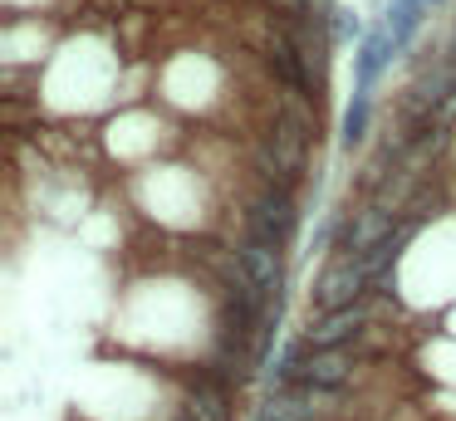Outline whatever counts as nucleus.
Instances as JSON below:
<instances>
[{
    "instance_id": "1",
    "label": "nucleus",
    "mask_w": 456,
    "mask_h": 421,
    "mask_svg": "<svg viewBox=\"0 0 456 421\" xmlns=\"http://www.w3.org/2000/svg\"><path fill=\"white\" fill-rule=\"evenodd\" d=\"M373 284V270H368L363 255L354 250H338L334 260L324 264V274L314 279V304L319 313H338V309H354L363 304V289Z\"/></svg>"
},
{
    "instance_id": "2",
    "label": "nucleus",
    "mask_w": 456,
    "mask_h": 421,
    "mask_svg": "<svg viewBox=\"0 0 456 421\" xmlns=\"http://www.w3.org/2000/svg\"><path fill=\"white\" fill-rule=\"evenodd\" d=\"M295 225H299V211H295V196L285 186H265L246 211V231L265 245H280V250L295 240Z\"/></svg>"
},
{
    "instance_id": "3",
    "label": "nucleus",
    "mask_w": 456,
    "mask_h": 421,
    "mask_svg": "<svg viewBox=\"0 0 456 421\" xmlns=\"http://www.w3.org/2000/svg\"><path fill=\"white\" fill-rule=\"evenodd\" d=\"M236 270L265 304H280V289H285V250L280 245H265L256 235H246L236 245Z\"/></svg>"
},
{
    "instance_id": "4",
    "label": "nucleus",
    "mask_w": 456,
    "mask_h": 421,
    "mask_svg": "<svg viewBox=\"0 0 456 421\" xmlns=\"http://www.w3.org/2000/svg\"><path fill=\"white\" fill-rule=\"evenodd\" d=\"M393 54H397V45H393V35H387V25H373L363 35V45L354 49V93H373L378 74L393 64Z\"/></svg>"
},
{
    "instance_id": "5",
    "label": "nucleus",
    "mask_w": 456,
    "mask_h": 421,
    "mask_svg": "<svg viewBox=\"0 0 456 421\" xmlns=\"http://www.w3.org/2000/svg\"><path fill=\"white\" fill-rule=\"evenodd\" d=\"M368 323V304H354V309L338 313H319V323L305 333L309 352H329V348H348V338H358Z\"/></svg>"
},
{
    "instance_id": "6",
    "label": "nucleus",
    "mask_w": 456,
    "mask_h": 421,
    "mask_svg": "<svg viewBox=\"0 0 456 421\" xmlns=\"http://www.w3.org/2000/svg\"><path fill=\"white\" fill-rule=\"evenodd\" d=\"M354 377V348H329V352H309L299 368V387H319V392H338Z\"/></svg>"
},
{
    "instance_id": "7",
    "label": "nucleus",
    "mask_w": 456,
    "mask_h": 421,
    "mask_svg": "<svg viewBox=\"0 0 456 421\" xmlns=\"http://www.w3.org/2000/svg\"><path fill=\"white\" fill-rule=\"evenodd\" d=\"M436 5H442V0H387L383 25H387V35H393V45H397V49L412 45V35L422 29V20L432 15Z\"/></svg>"
},
{
    "instance_id": "8",
    "label": "nucleus",
    "mask_w": 456,
    "mask_h": 421,
    "mask_svg": "<svg viewBox=\"0 0 456 421\" xmlns=\"http://www.w3.org/2000/svg\"><path fill=\"white\" fill-rule=\"evenodd\" d=\"M226 387H221L216 377H207V372H197V382H191V417L197 421H231V411H226Z\"/></svg>"
},
{
    "instance_id": "9",
    "label": "nucleus",
    "mask_w": 456,
    "mask_h": 421,
    "mask_svg": "<svg viewBox=\"0 0 456 421\" xmlns=\"http://www.w3.org/2000/svg\"><path fill=\"white\" fill-rule=\"evenodd\" d=\"M368 117H373V93H354V103L344 108V147H358V142H363Z\"/></svg>"
},
{
    "instance_id": "10",
    "label": "nucleus",
    "mask_w": 456,
    "mask_h": 421,
    "mask_svg": "<svg viewBox=\"0 0 456 421\" xmlns=\"http://www.w3.org/2000/svg\"><path fill=\"white\" fill-rule=\"evenodd\" d=\"M363 35H368V29H363V20H358L354 10H348V5H329V39H334V45H354V39L363 45Z\"/></svg>"
}]
</instances>
